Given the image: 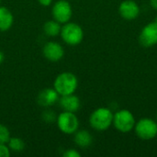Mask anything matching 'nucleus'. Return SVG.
<instances>
[{"mask_svg": "<svg viewBox=\"0 0 157 157\" xmlns=\"http://www.w3.org/2000/svg\"><path fill=\"white\" fill-rule=\"evenodd\" d=\"M60 36L66 44L70 46H76L80 44L84 39V30L77 23L67 22L63 24Z\"/></svg>", "mask_w": 157, "mask_h": 157, "instance_id": "nucleus-3", "label": "nucleus"}, {"mask_svg": "<svg viewBox=\"0 0 157 157\" xmlns=\"http://www.w3.org/2000/svg\"><path fill=\"white\" fill-rule=\"evenodd\" d=\"M52 15L53 19L62 25L69 22L73 16V8L71 4L66 0L56 1L52 7Z\"/></svg>", "mask_w": 157, "mask_h": 157, "instance_id": "nucleus-7", "label": "nucleus"}, {"mask_svg": "<svg viewBox=\"0 0 157 157\" xmlns=\"http://www.w3.org/2000/svg\"><path fill=\"white\" fill-rule=\"evenodd\" d=\"M113 113L108 108H98L95 109L89 117L90 126L98 131L104 132L113 123Z\"/></svg>", "mask_w": 157, "mask_h": 157, "instance_id": "nucleus-2", "label": "nucleus"}, {"mask_svg": "<svg viewBox=\"0 0 157 157\" xmlns=\"http://www.w3.org/2000/svg\"><path fill=\"white\" fill-rule=\"evenodd\" d=\"M136 135L142 140H152L157 135V122L149 118H143L135 123Z\"/></svg>", "mask_w": 157, "mask_h": 157, "instance_id": "nucleus-6", "label": "nucleus"}, {"mask_svg": "<svg viewBox=\"0 0 157 157\" xmlns=\"http://www.w3.org/2000/svg\"><path fill=\"white\" fill-rule=\"evenodd\" d=\"M56 124L63 133L71 135L78 130L79 120L74 112L63 111L57 116Z\"/></svg>", "mask_w": 157, "mask_h": 157, "instance_id": "nucleus-4", "label": "nucleus"}, {"mask_svg": "<svg viewBox=\"0 0 157 157\" xmlns=\"http://www.w3.org/2000/svg\"><path fill=\"white\" fill-rule=\"evenodd\" d=\"M41 118H42L43 121H45L47 123H52V122H56L57 116L53 110H51L50 108H48L46 110H44L42 112Z\"/></svg>", "mask_w": 157, "mask_h": 157, "instance_id": "nucleus-17", "label": "nucleus"}, {"mask_svg": "<svg viewBox=\"0 0 157 157\" xmlns=\"http://www.w3.org/2000/svg\"><path fill=\"white\" fill-rule=\"evenodd\" d=\"M42 54L48 61L56 63L64 56V49L57 41H48L43 45Z\"/></svg>", "mask_w": 157, "mask_h": 157, "instance_id": "nucleus-9", "label": "nucleus"}, {"mask_svg": "<svg viewBox=\"0 0 157 157\" xmlns=\"http://www.w3.org/2000/svg\"><path fill=\"white\" fill-rule=\"evenodd\" d=\"M119 13L126 20H133L140 14V7L133 0H125L119 6Z\"/></svg>", "mask_w": 157, "mask_h": 157, "instance_id": "nucleus-11", "label": "nucleus"}, {"mask_svg": "<svg viewBox=\"0 0 157 157\" xmlns=\"http://www.w3.org/2000/svg\"><path fill=\"white\" fill-rule=\"evenodd\" d=\"M14 23V16L12 12L6 6H0V31L8 30Z\"/></svg>", "mask_w": 157, "mask_h": 157, "instance_id": "nucleus-14", "label": "nucleus"}, {"mask_svg": "<svg viewBox=\"0 0 157 157\" xmlns=\"http://www.w3.org/2000/svg\"><path fill=\"white\" fill-rule=\"evenodd\" d=\"M38 2L42 6H50L52 3V0H38Z\"/></svg>", "mask_w": 157, "mask_h": 157, "instance_id": "nucleus-21", "label": "nucleus"}, {"mask_svg": "<svg viewBox=\"0 0 157 157\" xmlns=\"http://www.w3.org/2000/svg\"><path fill=\"white\" fill-rule=\"evenodd\" d=\"M156 119H157V115H156Z\"/></svg>", "mask_w": 157, "mask_h": 157, "instance_id": "nucleus-26", "label": "nucleus"}, {"mask_svg": "<svg viewBox=\"0 0 157 157\" xmlns=\"http://www.w3.org/2000/svg\"><path fill=\"white\" fill-rule=\"evenodd\" d=\"M135 119L133 114L128 109L117 111L113 116V125L121 132H129L135 126Z\"/></svg>", "mask_w": 157, "mask_h": 157, "instance_id": "nucleus-5", "label": "nucleus"}, {"mask_svg": "<svg viewBox=\"0 0 157 157\" xmlns=\"http://www.w3.org/2000/svg\"><path fill=\"white\" fill-rule=\"evenodd\" d=\"M62 24H60L58 21L52 19V20H48L44 23L43 25V31L48 37H57L60 35L61 29H62Z\"/></svg>", "mask_w": 157, "mask_h": 157, "instance_id": "nucleus-15", "label": "nucleus"}, {"mask_svg": "<svg viewBox=\"0 0 157 157\" xmlns=\"http://www.w3.org/2000/svg\"><path fill=\"white\" fill-rule=\"evenodd\" d=\"M63 157H80L81 156V154H80L77 150H75V149H68V150H66V151L63 153Z\"/></svg>", "mask_w": 157, "mask_h": 157, "instance_id": "nucleus-20", "label": "nucleus"}, {"mask_svg": "<svg viewBox=\"0 0 157 157\" xmlns=\"http://www.w3.org/2000/svg\"><path fill=\"white\" fill-rule=\"evenodd\" d=\"M58 102H59L61 109L63 111H69V112L75 113L76 111L79 110V109L81 107L80 98L75 94L61 96Z\"/></svg>", "mask_w": 157, "mask_h": 157, "instance_id": "nucleus-12", "label": "nucleus"}, {"mask_svg": "<svg viewBox=\"0 0 157 157\" xmlns=\"http://www.w3.org/2000/svg\"><path fill=\"white\" fill-rule=\"evenodd\" d=\"M60 95L52 87H48L42 89L37 96V103L40 107L48 109L52 107L59 101Z\"/></svg>", "mask_w": 157, "mask_h": 157, "instance_id": "nucleus-10", "label": "nucleus"}, {"mask_svg": "<svg viewBox=\"0 0 157 157\" xmlns=\"http://www.w3.org/2000/svg\"><path fill=\"white\" fill-rule=\"evenodd\" d=\"M11 151L6 144H0V157H9Z\"/></svg>", "mask_w": 157, "mask_h": 157, "instance_id": "nucleus-19", "label": "nucleus"}, {"mask_svg": "<svg viewBox=\"0 0 157 157\" xmlns=\"http://www.w3.org/2000/svg\"><path fill=\"white\" fill-rule=\"evenodd\" d=\"M150 4L155 9H157V0H150Z\"/></svg>", "mask_w": 157, "mask_h": 157, "instance_id": "nucleus-22", "label": "nucleus"}, {"mask_svg": "<svg viewBox=\"0 0 157 157\" xmlns=\"http://www.w3.org/2000/svg\"><path fill=\"white\" fill-rule=\"evenodd\" d=\"M155 22H156V23H157V17H156V19H155Z\"/></svg>", "mask_w": 157, "mask_h": 157, "instance_id": "nucleus-24", "label": "nucleus"}, {"mask_svg": "<svg viewBox=\"0 0 157 157\" xmlns=\"http://www.w3.org/2000/svg\"><path fill=\"white\" fill-rule=\"evenodd\" d=\"M10 132L8 128L0 123V144H7L10 139Z\"/></svg>", "mask_w": 157, "mask_h": 157, "instance_id": "nucleus-18", "label": "nucleus"}, {"mask_svg": "<svg viewBox=\"0 0 157 157\" xmlns=\"http://www.w3.org/2000/svg\"><path fill=\"white\" fill-rule=\"evenodd\" d=\"M139 42L143 47L150 48L157 44V23L155 21L147 24L141 31Z\"/></svg>", "mask_w": 157, "mask_h": 157, "instance_id": "nucleus-8", "label": "nucleus"}, {"mask_svg": "<svg viewBox=\"0 0 157 157\" xmlns=\"http://www.w3.org/2000/svg\"><path fill=\"white\" fill-rule=\"evenodd\" d=\"M74 134V141L75 144L80 148H86L93 143V137L91 133L86 130H77Z\"/></svg>", "mask_w": 157, "mask_h": 157, "instance_id": "nucleus-13", "label": "nucleus"}, {"mask_svg": "<svg viewBox=\"0 0 157 157\" xmlns=\"http://www.w3.org/2000/svg\"><path fill=\"white\" fill-rule=\"evenodd\" d=\"M78 86V79L76 75L71 72H63L59 74L53 82V88L61 96L75 94Z\"/></svg>", "mask_w": 157, "mask_h": 157, "instance_id": "nucleus-1", "label": "nucleus"}, {"mask_svg": "<svg viewBox=\"0 0 157 157\" xmlns=\"http://www.w3.org/2000/svg\"><path fill=\"white\" fill-rule=\"evenodd\" d=\"M4 60H5V54L2 51H0V64L4 62Z\"/></svg>", "mask_w": 157, "mask_h": 157, "instance_id": "nucleus-23", "label": "nucleus"}, {"mask_svg": "<svg viewBox=\"0 0 157 157\" xmlns=\"http://www.w3.org/2000/svg\"><path fill=\"white\" fill-rule=\"evenodd\" d=\"M7 146L13 153H20L25 148V143L22 139L18 137H10L9 141L7 142Z\"/></svg>", "mask_w": 157, "mask_h": 157, "instance_id": "nucleus-16", "label": "nucleus"}, {"mask_svg": "<svg viewBox=\"0 0 157 157\" xmlns=\"http://www.w3.org/2000/svg\"><path fill=\"white\" fill-rule=\"evenodd\" d=\"M0 3H1V0H0Z\"/></svg>", "mask_w": 157, "mask_h": 157, "instance_id": "nucleus-25", "label": "nucleus"}]
</instances>
